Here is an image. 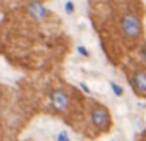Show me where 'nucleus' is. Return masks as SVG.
Instances as JSON below:
<instances>
[{
    "label": "nucleus",
    "instance_id": "nucleus-1",
    "mask_svg": "<svg viewBox=\"0 0 146 141\" xmlns=\"http://www.w3.org/2000/svg\"><path fill=\"white\" fill-rule=\"evenodd\" d=\"M121 28L127 38H138L141 34V22L137 16L126 14L121 21Z\"/></svg>",
    "mask_w": 146,
    "mask_h": 141
},
{
    "label": "nucleus",
    "instance_id": "nucleus-2",
    "mask_svg": "<svg viewBox=\"0 0 146 141\" xmlns=\"http://www.w3.org/2000/svg\"><path fill=\"white\" fill-rule=\"evenodd\" d=\"M50 102L57 111H66L69 108V97L63 89H54L50 94Z\"/></svg>",
    "mask_w": 146,
    "mask_h": 141
},
{
    "label": "nucleus",
    "instance_id": "nucleus-3",
    "mask_svg": "<svg viewBox=\"0 0 146 141\" xmlns=\"http://www.w3.org/2000/svg\"><path fill=\"white\" fill-rule=\"evenodd\" d=\"M91 119L98 127H105L110 122V115L104 107H98L91 111Z\"/></svg>",
    "mask_w": 146,
    "mask_h": 141
},
{
    "label": "nucleus",
    "instance_id": "nucleus-4",
    "mask_svg": "<svg viewBox=\"0 0 146 141\" xmlns=\"http://www.w3.org/2000/svg\"><path fill=\"white\" fill-rule=\"evenodd\" d=\"M132 86L140 97H145V94H146V75L143 71H138L137 74H133Z\"/></svg>",
    "mask_w": 146,
    "mask_h": 141
},
{
    "label": "nucleus",
    "instance_id": "nucleus-5",
    "mask_svg": "<svg viewBox=\"0 0 146 141\" xmlns=\"http://www.w3.org/2000/svg\"><path fill=\"white\" fill-rule=\"evenodd\" d=\"M29 11H30V14H32L33 17L39 19V21L47 16V9H46L39 2H36V0H33V2L29 3Z\"/></svg>",
    "mask_w": 146,
    "mask_h": 141
},
{
    "label": "nucleus",
    "instance_id": "nucleus-6",
    "mask_svg": "<svg viewBox=\"0 0 146 141\" xmlns=\"http://www.w3.org/2000/svg\"><path fill=\"white\" fill-rule=\"evenodd\" d=\"M110 86H111V89H113L115 96H123V88H121L119 85H116L115 81H110Z\"/></svg>",
    "mask_w": 146,
    "mask_h": 141
},
{
    "label": "nucleus",
    "instance_id": "nucleus-7",
    "mask_svg": "<svg viewBox=\"0 0 146 141\" xmlns=\"http://www.w3.org/2000/svg\"><path fill=\"white\" fill-rule=\"evenodd\" d=\"M57 141H71V140H69V136H68L66 132H60L58 136H57Z\"/></svg>",
    "mask_w": 146,
    "mask_h": 141
},
{
    "label": "nucleus",
    "instance_id": "nucleus-8",
    "mask_svg": "<svg viewBox=\"0 0 146 141\" xmlns=\"http://www.w3.org/2000/svg\"><path fill=\"white\" fill-rule=\"evenodd\" d=\"M64 11H66L68 14H71V13L74 11V3L72 2H66V5H64Z\"/></svg>",
    "mask_w": 146,
    "mask_h": 141
},
{
    "label": "nucleus",
    "instance_id": "nucleus-9",
    "mask_svg": "<svg viewBox=\"0 0 146 141\" xmlns=\"http://www.w3.org/2000/svg\"><path fill=\"white\" fill-rule=\"evenodd\" d=\"M77 50H79V53H82L83 56H88V50L85 49V47H82V46H79L77 47Z\"/></svg>",
    "mask_w": 146,
    "mask_h": 141
},
{
    "label": "nucleus",
    "instance_id": "nucleus-10",
    "mask_svg": "<svg viewBox=\"0 0 146 141\" xmlns=\"http://www.w3.org/2000/svg\"><path fill=\"white\" fill-rule=\"evenodd\" d=\"M80 88H82V89L85 91V93H90V89H88V86H86V85H83V83H82V85H80Z\"/></svg>",
    "mask_w": 146,
    "mask_h": 141
}]
</instances>
